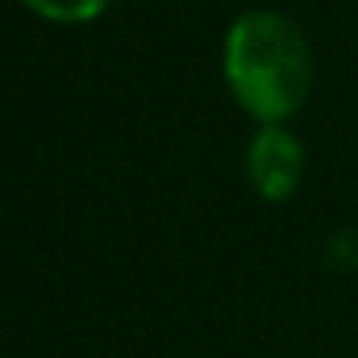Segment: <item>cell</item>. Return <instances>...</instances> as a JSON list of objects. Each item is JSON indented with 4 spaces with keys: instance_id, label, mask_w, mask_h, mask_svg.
Masks as SVG:
<instances>
[{
    "instance_id": "obj_1",
    "label": "cell",
    "mask_w": 358,
    "mask_h": 358,
    "mask_svg": "<svg viewBox=\"0 0 358 358\" xmlns=\"http://www.w3.org/2000/svg\"><path fill=\"white\" fill-rule=\"evenodd\" d=\"M224 73L250 116L278 124L304 104L312 58L304 35L278 12H250L227 35Z\"/></svg>"
},
{
    "instance_id": "obj_2",
    "label": "cell",
    "mask_w": 358,
    "mask_h": 358,
    "mask_svg": "<svg viewBox=\"0 0 358 358\" xmlns=\"http://www.w3.org/2000/svg\"><path fill=\"white\" fill-rule=\"evenodd\" d=\"M247 170H250V185H255L266 201H285L296 189L301 170H304L301 143L289 131H281V127L270 124L266 131L255 135V143H250Z\"/></svg>"
},
{
    "instance_id": "obj_3",
    "label": "cell",
    "mask_w": 358,
    "mask_h": 358,
    "mask_svg": "<svg viewBox=\"0 0 358 358\" xmlns=\"http://www.w3.org/2000/svg\"><path fill=\"white\" fill-rule=\"evenodd\" d=\"M27 8H35L47 20H58V24H81V20L101 16L108 0H27Z\"/></svg>"
}]
</instances>
